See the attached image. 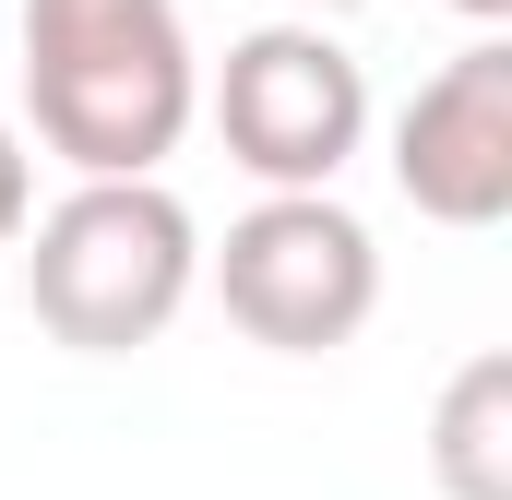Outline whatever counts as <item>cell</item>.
I'll list each match as a JSON object with an SVG mask.
<instances>
[{
  "label": "cell",
  "instance_id": "obj_1",
  "mask_svg": "<svg viewBox=\"0 0 512 500\" xmlns=\"http://www.w3.org/2000/svg\"><path fill=\"white\" fill-rule=\"evenodd\" d=\"M24 120L72 179H155L203 120L179 0H24Z\"/></svg>",
  "mask_w": 512,
  "mask_h": 500
},
{
  "label": "cell",
  "instance_id": "obj_2",
  "mask_svg": "<svg viewBox=\"0 0 512 500\" xmlns=\"http://www.w3.org/2000/svg\"><path fill=\"white\" fill-rule=\"evenodd\" d=\"M24 298L72 358H131L155 346L191 286H203V227L167 179H72L48 215H24Z\"/></svg>",
  "mask_w": 512,
  "mask_h": 500
},
{
  "label": "cell",
  "instance_id": "obj_3",
  "mask_svg": "<svg viewBox=\"0 0 512 500\" xmlns=\"http://www.w3.org/2000/svg\"><path fill=\"white\" fill-rule=\"evenodd\" d=\"M203 108H215L227 155L251 167L262 191H334L346 155L370 143V72L346 60V36L322 12H286V24H251L215 60Z\"/></svg>",
  "mask_w": 512,
  "mask_h": 500
},
{
  "label": "cell",
  "instance_id": "obj_4",
  "mask_svg": "<svg viewBox=\"0 0 512 500\" xmlns=\"http://www.w3.org/2000/svg\"><path fill=\"white\" fill-rule=\"evenodd\" d=\"M215 298L274 358H334L382 310V250L334 191H262L215 250Z\"/></svg>",
  "mask_w": 512,
  "mask_h": 500
},
{
  "label": "cell",
  "instance_id": "obj_5",
  "mask_svg": "<svg viewBox=\"0 0 512 500\" xmlns=\"http://www.w3.org/2000/svg\"><path fill=\"white\" fill-rule=\"evenodd\" d=\"M393 191L429 227H501L512 215V36L453 48L405 120H393Z\"/></svg>",
  "mask_w": 512,
  "mask_h": 500
},
{
  "label": "cell",
  "instance_id": "obj_6",
  "mask_svg": "<svg viewBox=\"0 0 512 500\" xmlns=\"http://www.w3.org/2000/svg\"><path fill=\"white\" fill-rule=\"evenodd\" d=\"M429 477L441 500H512V358H465L429 405Z\"/></svg>",
  "mask_w": 512,
  "mask_h": 500
},
{
  "label": "cell",
  "instance_id": "obj_7",
  "mask_svg": "<svg viewBox=\"0 0 512 500\" xmlns=\"http://www.w3.org/2000/svg\"><path fill=\"white\" fill-rule=\"evenodd\" d=\"M24 215H36V155H24V131L0 120V250L24 239Z\"/></svg>",
  "mask_w": 512,
  "mask_h": 500
},
{
  "label": "cell",
  "instance_id": "obj_8",
  "mask_svg": "<svg viewBox=\"0 0 512 500\" xmlns=\"http://www.w3.org/2000/svg\"><path fill=\"white\" fill-rule=\"evenodd\" d=\"M453 12H477V24H512V0H453Z\"/></svg>",
  "mask_w": 512,
  "mask_h": 500
},
{
  "label": "cell",
  "instance_id": "obj_9",
  "mask_svg": "<svg viewBox=\"0 0 512 500\" xmlns=\"http://www.w3.org/2000/svg\"><path fill=\"white\" fill-rule=\"evenodd\" d=\"M298 12H358V0H298Z\"/></svg>",
  "mask_w": 512,
  "mask_h": 500
}]
</instances>
